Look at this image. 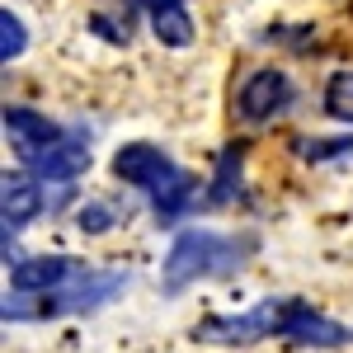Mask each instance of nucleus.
<instances>
[{"instance_id":"1","label":"nucleus","mask_w":353,"mask_h":353,"mask_svg":"<svg viewBox=\"0 0 353 353\" xmlns=\"http://www.w3.org/2000/svg\"><path fill=\"white\" fill-rule=\"evenodd\" d=\"M349 334V325L321 316L301 297H264L241 316H208L193 325L198 344H221V349H241V344H259V339H292L306 349H344Z\"/></svg>"},{"instance_id":"2","label":"nucleus","mask_w":353,"mask_h":353,"mask_svg":"<svg viewBox=\"0 0 353 353\" xmlns=\"http://www.w3.org/2000/svg\"><path fill=\"white\" fill-rule=\"evenodd\" d=\"M109 170H113V179H123V184H132L137 193L151 198V212H156L161 226H174V221L193 208V198H198L193 174L179 170V165L170 161L161 146H151V141H128V146H118Z\"/></svg>"},{"instance_id":"3","label":"nucleus","mask_w":353,"mask_h":353,"mask_svg":"<svg viewBox=\"0 0 353 353\" xmlns=\"http://www.w3.org/2000/svg\"><path fill=\"white\" fill-rule=\"evenodd\" d=\"M254 236H221L212 226H189L179 231L170 254L161 264V288L165 297H179L184 288L203 283V278H226L245 264V254H254Z\"/></svg>"},{"instance_id":"4","label":"nucleus","mask_w":353,"mask_h":353,"mask_svg":"<svg viewBox=\"0 0 353 353\" xmlns=\"http://www.w3.org/2000/svg\"><path fill=\"white\" fill-rule=\"evenodd\" d=\"M123 288H128V273L90 269V273H81L76 283H66L61 292H48V297H24V292L5 297L0 316H5V325H10V321H57V316H81V311H99V306L113 301Z\"/></svg>"},{"instance_id":"5","label":"nucleus","mask_w":353,"mask_h":353,"mask_svg":"<svg viewBox=\"0 0 353 353\" xmlns=\"http://www.w3.org/2000/svg\"><path fill=\"white\" fill-rule=\"evenodd\" d=\"M292 99H297V85L288 71H278V66H259V71H250L236 90V113H241L245 123H269L278 113L292 109Z\"/></svg>"},{"instance_id":"6","label":"nucleus","mask_w":353,"mask_h":353,"mask_svg":"<svg viewBox=\"0 0 353 353\" xmlns=\"http://www.w3.org/2000/svg\"><path fill=\"white\" fill-rule=\"evenodd\" d=\"M81 273L90 269H81V259L71 254H28L10 269V288L24 297H48V292H61L66 283H76Z\"/></svg>"},{"instance_id":"7","label":"nucleus","mask_w":353,"mask_h":353,"mask_svg":"<svg viewBox=\"0 0 353 353\" xmlns=\"http://www.w3.org/2000/svg\"><path fill=\"white\" fill-rule=\"evenodd\" d=\"M48 208V193L33 174H5L0 179V217H5V241L19 236L24 226L38 221V212Z\"/></svg>"},{"instance_id":"8","label":"nucleus","mask_w":353,"mask_h":353,"mask_svg":"<svg viewBox=\"0 0 353 353\" xmlns=\"http://www.w3.org/2000/svg\"><path fill=\"white\" fill-rule=\"evenodd\" d=\"M24 170L33 179H57V184H71V179H81L85 170H90V146H85L81 137H66V141H57L48 151H24L19 156Z\"/></svg>"},{"instance_id":"9","label":"nucleus","mask_w":353,"mask_h":353,"mask_svg":"<svg viewBox=\"0 0 353 353\" xmlns=\"http://www.w3.org/2000/svg\"><path fill=\"white\" fill-rule=\"evenodd\" d=\"M123 5L146 14L151 33L161 38L165 48H189L193 38H198V28H193V14H189V5H184V0H123Z\"/></svg>"},{"instance_id":"10","label":"nucleus","mask_w":353,"mask_h":353,"mask_svg":"<svg viewBox=\"0 0 353 353\" xmlns=\"http://www.w3.org/2000/svg\"><path fill=\"white\" fill-rule=\"evenodd\" d=\"M5 132H10V141H14L19 156H24V151H48V146H57V141L71 137L61 123H52L48 113L24 109V104H10V109H5Z\"/></svg>"},{"instance_id":"11","label":"nucleus","mask_w":353,"mask_h":353,"mask_svg":"<svg viewBox=\"0 0 353 353\" xmlns=\"http://www.w3.org/2000/svg\"><path fill=\"white\" fill-rule=\"evenodd\" d=\"M241 165H245V141H231L217 156V174H212V189H208V208H226L241 198Z\"/></svg>"},{"instance_id":"12","label":"nucleus","mask_w":353,"mask_h":353,"mask_svg":"<svg viewBox=\"0 0 353 353\" xmlns=\"http://www.w3.org/2000/svg\"><path fill=\"white\" fill-rule=\"evenodd\" d=\"M321 104L334 123H353V71H330Z\"/></svg>"},{"instance_id":"13","label":"nucleus","mask_w":353,"mask_h":353,"mask_svg":"<svg viewBox=\"0 0 353 353\" xmlns=\"http://www.w3.org/2000/svg\"><path fill=\"white\" fill-rule=\"evenodd\" d=\"M24 48H28V28H24V19L5 5V10H0V61H5V66L19 61Z\"/></svg>"},{"instance_id":"14","label":"nucleus","mask_w":353,"mask_h":353,"mask_svg":"<svg viewBox=\"0 0 353 353\" xmlns=\"http://www.w3.org/2000/svg\"><path fill=\"white\" fill-rule=\"evenodd\" d=\"M118 212H113V203H85L81 212H76V226H81V236H109Z\"/></svg>"},{"instance_id":"15","label":"nucleus","mask_w":353,"mask_h":353,"mask_svg":"<svg viewBox=\"0 0 353 353\" xmlns=\"http://www.w3.org/2000/svg\"><path fill=\"white\" fill-rule=\"evenodd\" d=\"M344 156H353V137H339V141H301V161H344Z\"/></svg>"}]
</instances>
